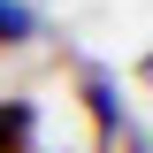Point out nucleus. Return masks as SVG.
<instances>
[{"mask_svg": "<svg viewBox=\"0 0 153 153\" xmlns=\"http://www.w3.org/2000/svg\"><path fill=\"white\" fill-rule=\"evenodd\" d=\"M38 138V107L31 100H0V153H31Z\"/></svg>", "mask_w": 153, "mask_h": 153, "instance_id": "f257e3e1", "label": "nucleus"}, {"mask_svg": "<svg viewBox=\"0 0 153 153\" xmlns=\"http://www.w3.org/2000/svg\"><path fill=\"white\" fill-rule=\"evenodd\" d=\"M84 100H92V123H100V138H107V146L115 153H123V107H115V84H107V76H84Z\"/></svg>", "mask_w": 153, "mask_h": 153, "instance_id": "f03ea898", "label": "nucleus"}, {"mask_svg": "<svg viewBox=\"0 0 153 153\" xmlns=\"http://www.w3.org/2000/svg\"><path fill=\"white\" fill-rule=\"evenodd\" d=\"M23 38H31V8L0 0V46H23Z\"/></svg>", "mask_w": 153, "mask_h": 153, "instance_id": "7ed1b4c3", "label": "nucleus"}]
</instances>
